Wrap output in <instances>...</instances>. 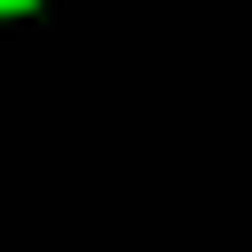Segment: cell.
I'll return each mask as SVG.
<instances>
[{"label": "cell", "mask_w": 252, "mask_h": 252, "mask_svg": "<svg viewBox=\"0 0 252 252\" xmlns=\"http://www.w3.org/2000/svg\"><path fill=\"white\" fill-rule=\"evenodd\" d=\"M24 8H39V0H0V16H24Z\"/></svg>", "instance_id": "cell-1"}]
</instances>
